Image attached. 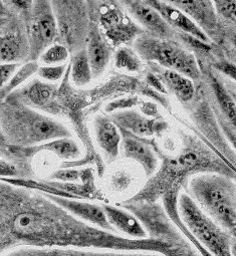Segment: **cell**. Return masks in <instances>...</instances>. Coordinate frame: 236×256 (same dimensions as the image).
<instances>
[{
    "mask_svg": "<svg viewBox=\"0 0 236 256\" xmlns=\"http://www.w3.org/2000/svg\"><path fill=\"white\" fill-rule=\"evenodd\" d=\"M209 64L221 76H223L224 78L236 84V64L235 62L229 60L223 56V58H213V60H211Z\"/></svg>",
    "mask_w": 236,
    "mask_h": 256,
    "instance_id": "30",
    "label": "cell"
},
{
    "mask_svg": "<svg viewBox=\"0 0 236 256\" xmlns=\"http://www.w3.org/2000/svg\"><path fill=\"white\" fill-rule=\"evenodd\" d=\"M8 145H10V144L6 142V140L4 136V134L2 133V131H0V151L4 152Z\"/></svg>",
    "mask_w": 236,
    "mask_h": 256,
    "instance_id": "42",
    "label": "cell"
},
{
    "mask_svg": "<svg viewBox=\"0 0 236 256\" xmlns=\"http://www.w3.org/2000/svg\"><path fill=\"white\" fill-rule=\"evenodd\" d=\"M114 64L118 68L129 72H140L143 70V60L136 50L129 46H123L116 50Z\"/></svg>",
    "mask_w": 236,
    "mask_h": 256,
    "instance_id": "26",
    "label": "cell"
},
{
    "mask_svg": "<svg viewBox=\"0 0 236 256\" xmlns=\"http://www.w3.org/2000/svg\"><path fill=\"white\" fill-rule=\"evenodd\" d=\"M70 74L72 80L78 86H84L90 82L92 78L90 64L88 62L86 48H84L72 56Z\"/></svg>",
    "mask_w": 236,
    "mask_h": 256,
    "instance_id": "24",
    "label": "cell"
},
{
    "mask_svg": "<svg viewBox=\"0 0 236 256\" xmlns=\"http://www.w3.org/2000/svg\"><path fill=\"white\" fill-rule=\"evenodd\" d=\"M137 102H138V98H123L116 100L110 102L106 108V112L112 114L116 110L130 108Z\"/></svg>",
    "mask_w": 236,
    "mask_h": 256,
    "instance_id": "35",
    "label": "cell"
},
{
    "mask_svg": "<svg viewBox=\"0 0 236 256\" xmlns=\"http://www.w3.org/2000/svg\"><path fill=\"white\" fill-rule=\"evenodd\" d=\"M12 18V12L8 16H0V32H2L10 26Z\"/></svg>",
    "mask_w": 236,
    "mask_h": 256,
    "instance_id": "39",
    "label": "cell"
},
{
    "mask_svg": "<svg viewBox=\"0 0 236 256\" xmlns=\"http://www.w3.org/2000/svg\"><path fill=\"white\" fill-rule=\"evenodd\" d=\"M192 18L216 46L224 44V24L220 22L211 0H161Z\"/></svg>",
    "mask_w": 236,
    "mask_h": 256,
    "instance_id": "12",
    "label": "cell"
},
{
    "mask_svg": "<svg viewBox=\"0 0 236 256\" xmlns=\"http://www.w3.org/2000/svg\"><path fill=\"white\" fill-rule=\"evenodd\" d=\"M50 4L58 20L60 42L72 56L86 44L90 26L88 0H50Z\"/></svg>",
    "mask_w": 236,
    "mask_h": 256,
    "instance_id": "9",
    "label": "cell"
},
{
    "mask_svg": "<svg viewBox=\"0 0 236 256\" xmlns=\"http://www.w3.org/2000/svg\"><path fill=\"white\" fill-rule=\"evenodd\" d=\"M0 131L10 145L22 148L72 137L62 122L10 96L0 100Z\"/></svg>",
    "mask_w": 236,
    "mask_h": 256,
    "instance_id": "3",
    "label": "cell"
},
{
    "mask_svg": "<svg viewBox=\"0 0 236 256\" xmlns=\"http://www.w3.org/2000/svg\"><path fill=\"white\" fill-rule=\"evenodd\" d=\"M88 170H74V169H60L54 172L52 176L50 179H56L60 182H74V181H80L82 180L84 182H90L92 180L90 175H88Z\"/></svg>",
    "mask_w": 236,
    "mask_h": 256,
    "instance_id": "29",
    "label": "cell"
},
{
    "mask_svg": "<svg viewBox=\"0 0 236 256\" xmlns=\"http://www.w3.org/2000/svg\"><path fill=\"white\" fill-rule=\"evenodd\" d=\"M177 206L190 234L211 255H231V233L206 214L188 193L179 194Z\"/></svg>",
    "mask_w": 236,
    "mask_h": 256,
    "instance_id": "6",
    "label": "cell"
},
{
    "mask_svg": "<svg viewBox=\"0 0 236 256\" xmlns=\"http://www.w3.org/2000/svg\"><path fill=\"white\" fill-rule=\"evenodd\" d=\"M10 12L22 14L26 16L28 14L34 0H4Z\"/></svg>",
    "mask_w": 236,
    "mask_h": 256,
    "instance_id": "34",
    "label": "cell"
},
{
    "mask_svg": "<svg viewBox=\"0 0 236 256\" xmlns=\"http://www.w3.org/2000/svg\"><path fill=\"white\" fill-rule=\"evenodd\" d=\"M12 12L10 26L0 32V62H26L30 60V42L26 18L22 14Z\"/></svg>",
    "mask_w": 236,
    "mask_h": 256,
    "instance_id": "13",
    "label": "cell"
},
{
    "mask_svg": "<svg viewBox=\"0 0 236 256\" xmlns=\"http://www.w3.org/2000/svg\"><path fill=\"white\" fill-rule=\"evenodd\" d=\"M195 96L184 104L202 139L236 172V151L228 143L216 118L206 82H197Z\"/></svg>",
    "mask_w": 236,
    "mask_h": 256,
    "instance_id": "7",
    "label": "cell"
},
{
    "mask_svg": "<svg viewBox=\"0 0 236 256\" xmlns=\"http://www.w3.org/2000/svg\"><path fill=\"white\" fill-rule=\"evenodd\" d=\"M142 2H144L145 4H147L148 6H150L151 8H155L158 12L159 10H161V6H162V2L161 0H142Z\"/></svg>",
    "mask_w": 236,
    "mask_h": 256,
    "instance_id": "40",
    "label": "cell"
},
{
    "mask_svg": "<svg viewBox=\"0 0 236 256\" xmlns=\"http://www.w3.org/2000/svg\"><path fill=\"white\" fill-rule=\"evenodd\" d=\"M24 18L30 42V60H38L50 46L60 42L58 20L50 0H34Z\"/></svg>",
    "mask_w": 236,
    "mask_h": 256,
    "instance_id": "10",
    "label": "cell"
},
{
    "mask_svg": "<svg viewBox=\"0 0 236 256\" xmlns=\"http://www.w3.org/2000/svg\"><path fill=\"white\" fill-rule=\"evenodd\" d=\"M132 182V178L129 174H127L124 171L116 172L112 176L110 179V186L116 190V191H124L126 190Z\"/></svg>",
    "mask_w": 236,
    "mask_h": 256,
    "instance_id": "33",
    "label": "cell"
},
{
    "mask_svg": "<svg viewBox=\"0 0 236 256\" xmlns=\"http://www.w3.org/2000/svg\"><path fill=\"white\" fill-rule=\"evenodd\" d=\"M96 140L104 154L108 162H114L120 152L122 134L114 120L106 116H98L94 118Z\"/></svg>",
    "mask_w": 236,
    "mask_h": 256,
    "instance_id": "21",
    "label": "cell"
},
{
    "mask_svg": "<svg viewBox=\"0 0 236 256\" xmlns=\"http://www.w3.org/2000/svg\"><path fill=\"white\" fill-rule=\"evenodd\" d=\"M122 134L121 151L124 157L138 162L144 169L145 174L150 177L158 168L157 148L147 138L135 136L120 130Z\"/></svg>",
    "mask_w": 236,
    "mask_h": 256,
    "instance_id": "16",
    "label": "cell"
},
{
    "mask_svg": "<svg viewBox=\"0 0 236 256\" xmlns=\"http://www.w3.org/2000/svg\"><path fill=\"white\" fill-rule=\"evenodd\" d=\"M224 26H236V0H211Z\"/></svg>",
    "mask_w": 236,
    "mask_h": 256,
    "instance_id": "27",
    "label": "cell"
},
{
    "mask_svg": "<svg viewBox=\"0 0 236 256\" xmlns=\"http://www.w3.org/2000/svg\"><path fill=\"white\" fill-rule=\"evenodd\" d=\"M46 151L50 152L60 159L64 160H74L80 156V149L76 142H74L70 137L68 138H58L50 140L48 142L42 143L32 147H16L8 145L4 153L8 155H14V158H22L24 160L32 159L38 153Z\"/></svg>",
    "mask_w": 236,
    "mask_h": 256,
    "instance_id": "17",
    "label": "cell"
},
{
    "mask_svg": "<svg viewBox=\"0 0 236 256\" xmlns=\"http://www.w3.org/2000/svg\"><path fill=\"white\" fill-rule=\"evenodd\" d=\"M58 86L48 82L34 80L22 90H16L8 96H10L32 108L44 110L50 114H58V106L52 104L54 102Z\"/></svg>",
    "mask_w": 236,
    "mask_h": 256,
    "instance_id": "18",
    "label": "cell"
},
{
    "mask_svg": "<svg viewBox=\"0 0 236 256\" xmlns=\"http://www.w3.org/2000/svg\"><path fill=\"white\" fill-rule=\"evenodd\" d=\"M220 48H221V52L223 54V56L228 58L229 60L233 62L236 64V50L235 48H232L226 44H222V46H219Z\"/></svg>",
    "mask_w": 236,
    "mask_h": 256,
    "instance_id": "38",
    "label": "cell"
},
{
    "mask_svg": "<svg viewBox=\"0 0 236 256\" xmlns=\"http://www.w3.org/2000/svg\"><path fill=\"white\" fill-rule=\"evenodd\" d=\"M120 206L132 212L141 221L148 237L167 243L171 247L173 255L196 254L177 230V226L170 219L166 210L156 201L129 199Z\"/></svg>",
    "mask_w": 236,
    "mask_h": 256,
    "instance_id": "8",
    "label": "cell"
},
{
    "mask_svg": "<svg viewBox=\"0 0 236 256\" xmlns=\"http://www.w3.org/2000/svg\"><path fill=\"white\" fill-rule=\"evenodd\" d=\"M12 14V12L8 10V6L4 0H0V16H8Z\"/></svg>",
    "mask_w": 236,
    "mask_h": 256,
    "instance_id": "41",
    "label": "cell"
},
{
    "mask_svg": "<svg viewBox=\"0 0 236 256\" xmlns=\"http://www.w3.org/2000/svg\"><path fill=\"white\" fill-rule=\"evenodd\" d=\"M68 66L66 64H46L40 66L38 70V74L42 80L54 82L60 80L68 72Z\"/></svg>",
    "mask_w": 236,
    "mask_h": 256,
    "instance_id": "31",
    "label": "cell"
},
{
    "mask_svg": "<svg viewBox=\"0 0 236 256\" xmlns=\"http://www.w3.org/2000/svg\"><path fill=\"white\" fill-rule=\"evenodd\" d=\"M182 150L165 158L158 173L131 199L157 201L177 183L201 172H217L236 180V172L203 139L186 134H182Z\"/></svg>",
    "mask_w": 236,
    "mask_h": 256,
    "instance_id": "2",
    "label": "cell"
},
{
    "mask_svg": "<svg viewBox=\"0 0 236 256\" xmlns=\"http://www.w3.org/2000/svg\"><path fill=\"white\" fill-rule=\"evenodd\" d=\"M230 253L231 255L236 256V239L232 236V240H231V246H230Z\"/></svg>",
    "mask_w": 236,
    "mask_h": 256,
    "instance_id": "44",
    "label": "cell"
},
{
    "mask_svg": "<svg viewBox=\"0 0 236 256\" xmlns=\"http://www.w3.org/2000/svg\"><path fill=\"white\" fill-rule=\"evenodd\" d=\"M110 118L119 126L120 130L142 138L151 137L155 134L160 135L168 128L166 122L147 118L137 110L131 108L116 110L110 114Z\"/></svg>",
    "mask_w": 236,
    "mask_h": 256,
    "instance_id": "15",
    "label": "cell"
},
{
    "mask_svg": "<svg viewBox=\"0 0 236 256\" xmlns=\"http://www.w3.org/2000/svg\"><path fill=\"white\" fill-rule=\"evenodd\" d=\"M133 48L143 62L176 70L193 82L202 78L196 56L177 40L159 38L143 32L134 40Z\"/></svg>",
    "mask_w": 236,
    "mask_h": 256,
    "instance_id": "5",
    "label": "cell"
},
{
    "mask_svg": "<svg viewBox=\"0 0 236 256\" xmlns=\"http://www.w3.org/2000/svg\"><path fill=\"white\" fill-rule=\"evenodd\" d=\"M46 193L50 199H52L54 202L60 204L62 207L70 211L72 214H74L78 218L92 225L102 228L104 230L119 233L108 221V218L102 206L88 203V202L78 201L74 197H68V196L58 195V194H52L48 192Z\"/></svg>",
    "mask_w": 236,
    "mask_h": 256,
    "instance_id": "19",
    "label": "cell"
},
{
    "mask_svg": "<svg viewBox=\"0 0 236 256\" xmlns=\"http://www.w3.org/2000/svg\"><path fill=\"white\" fill-rule=\"evenodd\" d=\"M159 14L176 32H185L197 38L198 40L204 42L212 44L209 38L200 28V26L181 10L165 2H162V6L161 10H159Z\"/></svg>",
    "mask_w": 236,
    "mask_h": 256,
    "instance_id": "23",
    "label": "cell"
},
{
    "mask_svg": "<svg viewBox=\"0 0 236 256\" xmlns=\"http://www.w3.org/2000/svg\"><path fill=\"white\" fill-rule=\"evenodd\" d=\"M98 12L102 34L114 46L133 44L137 36L145 32L118 0H98Z\"/></svg>",
    "mask_w": 236,
    "mask_h": 256,
    "instance_id": "11",
    "label": "cell"
},
{
    "mask_svg": "<svg viewBox=\"0 0 236 256\" xmlns=\"http://www.w3.org/2000/svg\"><path fill=\"white\" fill-rule=\"evenodd\" d=\"M227 88L230 90V92H231V94H232V96L234 98V100H235V102H236V92H233L232 90H230L229 88Z\"/></svg>",
    "mask_w": 236,
    "mask_h": 256,
    "instance_id": "45",
    "label": "cell"
},
{
    "mask_svg": "<svg viewBox=\"0 0 236 256\" xmlns=\"http://www.w3.org/2000/svg\"><path fill=\"white\" fill-rule=\"evenodd\" d=\"M223 78V82H224V84H225V86H227V88H229L230 90H232L233 92H236V84L235 82H233L232 80H228V78Z\"/></svg>",
    "mask_w": 236,
    "mask_h": 256,
    "instance_id": "43",
    "label": "cell"
},
{
    "mask_svg": "<svg viewBox=\"0 0 236 256\" xmlns=\"http://www.w3.org/2000/svg\"><path fill=\"white\" fill-rule=\"evenodd\" d=\"M187 192L196 203L229 232L236 228V184L217 172H201L188 178Z\"/></svg>",
    "mask_w": 236,
    "mask_h": 256,
    "instance_id": "4",
    "label": "cell"
},
{
    "mask_svg": "<svg viewBox=\"0 0 236 256\" xmlns=\"http://www.w3.org/2000/svg\"><path fill=\"white\" fill-rule=\"evenodd\" d=\"M102 207L106 213L108 221L118 232L135 239L148 237V233L141 221L129 210L108 204H104Z\"/></svg>",
    "mask_w": 236,
    "mask_h": 256,
    "instance_id": "22",
    "label": "cell"
},
{
    "mask_svg": "<svg viewBox=\"0 0 236 256\" xmlns=\"http://www.w3.org/2000/svg\"><path fill=\"white\" fill-rule=\"evenodd\" d=\"M40 66L38 60H28L12 76L10 82L0 90V100H4L8 94L14 92L20 84H22L26 80H28L32 74L38 72Z\"/></svg>",
    "mask_w": 236,
    "mask_h": 256,
    "instance_id": "25",
    "label": "cell"
},
{
    "mask_svg": "<svg viewBox=\"0 0 236 256\" xmlns=\"http://www.w3.org/2000/svg\"><path fill=\"white\" fill-rule=\"evenodd\" d=\"M223 44L236 50V26H225Z\"/></svg>",
    "mask_w": 236,
    "mask_h": 256,
    "instance_id": "37",
    "label": "cell"
},
{
    "mask_svg": "<svg viewBox=\"0 0 236 256\" xmlns=\"http://www.w3.org/2000/svg\"><path fill=\"white\" fill-rule=\"evenodd\" d=\"M20 66L18 62H0V90H2Z\"/></svg>",
    "mask_w": 236,
    "mask_h": 256,
    "instance_id": "32",
    "label": "cell"
},
{
    "mask_svg": "<svg viewBox=\"0 0 236 256\" xmlns=\"http://www.w3.org/2000/svg\"><path fill=\"white\" fill-rule=\"evenodd\" d=\"M18 246L148 250L171 255V247L150 237H124L92 225L46 192L14 178H0V254Z\"/></svg>",
    "mask_w": 236,
    "mask_h": 256,
    "instance_id": "1",
    "label": "cell"
},
{
    "mask_svg": "<svg viewBox=\"0 0 236 256\" xmlns=\"http://www.w3.org/2000/svg\"><path fill=\"white\" fill-rule=\"evenodd\" d=\"M150 68L151 72L158 78L164 88L175 94L182 104L192 100L195 96L196 86L191 78L176 70L163 68L153 62H150Z\"/></svg>",
    "mask_w": 236,
    "mask_h": 256,
    "instance_id": "20",
    "label": "cell"
},
{
    "mask_svg": "<svg viewBox=\"0 0 236 256\" xmlns=\"http://www.w3.org/2000/svg\"><path fill=\"white\" fill-rule=\"evenodd\" d=\"M20 176L22 171L18 167L8 161L0 160V178H22Z\"/></svg>",
    "mask_w": 236,
    "mask_h": 256,
    "instance_id": "36",
    "label": "cell"
},
{
    "mask_svg": "<svg viewBox=\"0 0 236 256\" xmlns=\"http://www.w3.org/2000/svg\"><path fill=\"white\" fill-rule=\"evenodd\" d=\"M126 12L146 34L166 40H175L176 30L153 8L142 0H118Z\"/></svg>",
    "mask_w": 236,
    "mask_h": 256,
    "instance_id": "14",
    "label": "cell"
},
{
    "mask_svg": "<svg viewBox=\"0 0 236 256\" xmlns=\"http://www.w3.org/2000/svg\"><path fill=\"white\" fill-rule=\"evenodd\" d=\"M70 54V52L64 44L56 42L50 46L42 54L40 58L44 64H60L68 58Z\"/></svg>",
    "mask_w": 236,
    "mask_h": 256,
    "instance_id": "28",
    "label": "cell"
}]
</instances>
